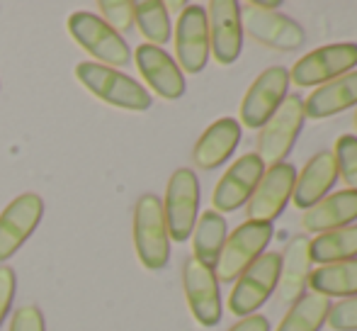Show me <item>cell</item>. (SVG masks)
Returning <instances> with one entry per match:
<instances>
[{"label": "cell", "mask_w": 357, "mask_h": 331, "mask_svg": "<svg viewBox=\"0 0 357 331\" xmlns=\"http://www.w3.org/2000/svg\"><path fill=\"white\" fill-rule=\"evenodd\" d=\"M75 81L83 85L90 95H95L102 103L112 105L129 112H146L153 103L151 93L132 76L117 71V68L102 66L95 61H80L75 66Z\"/></svg>", "instance_id": "obj_1"}, {"label": "cell", "mask_w": 357, "mask_h": 331, "mask_svg": "<svg viewBox=\"0 0 357 331\" xmlns=\"http://www.w3.org/2000/svg\"><path fill=\"white\" fill-rule=\"evenodd\" d=\"M134 251L146 270H160L170 260L163 203L155 195H142L134 205Z\"/></svg>", "instance_id": "obj_2"}, {"label": "cell", "mask_w": 357, "mask_h": 331, "mask_svg": "<svg viewBox=\"0 0 357 331\" xmlns=\"http://www.w3.org/2000/svg\"><path fill=\"white\" fill-rule=\"evenodd\" d=\"M273 224L265 222H248L245 219L241 227H236L226 237L219 260L214 265L216 280L219 283H236V278L265 253V247L273 242Z\"/></svg>", "instance_id": "obj_3"}, {"label": "cell", "mask_w": 357, "mask_h": 331, "mask_svg": "<svg viewBox=\"0 0 357 331\" xmlns=\"http://www.w3.org/2000/svg\"><path fill=\"white\" fill-rule=\"evenodd\" d=\"M306 115H304V100L301 95L289 93L284 103L275 110V115L263 124L258 137V156L265 166L282 163L289 152L294 149L301 129H304Z\"/></svg>", "instance_id": "obj_4"}, {"label": "cell", "mask_w": 357, "mask_h": 331, "mask_svg": "<svg viewBox=\"0 0 357 331\" xmlns=\"http://www.w3.org/2000/svg\"><path fill=\"white\" fill-rule=\"evenodd\" d=\"M280 263L282 258L278 251H265L253 265H248L236 278V285L229 295V312L241 319L258 312L278 288Z\"/></svg>", "instance_id": "obj_5"}, {"label": "cell", "mask_w": 357, "mask_h": 331, "mask_svg": "<svg viewBox=\"0 0 357 331\" xmlns=\"http://www.w3.org/2000/svg\"><path fill=\"white\" fill-rule=\"evenodd\" d=\"M68 34L78 47H83L90 57L98 59L95 64L117 68L132 61V52H129V44L124 42L122 34L107 27L95 13H85V10L73 13L68 17Z\"/></svg>", "instance_id": "obj_6"}, {"label": "cell", "mask_w": 357, "mask_h": 331, "mask_svg": "<svg viewBox=\"0 0 357 331\" xmlns=\"http://www.w3.org/2000/svg\"><path fill=\"white\" fill-rule=\"evenodd\" d=\"M357 68V44H326L304 54L289 68V83L296 88H319Z\"/></svg>", "instance_id": "obj_7"}, {"label": "cell", "mask_w": 357, "mask_h": 331, "mask_svg": "<svg viewBox=\"0 0 357 331\" xmlns=\"http://www.w3.org/2000/svg\"><path fill=\"white\" fill-rule=\"evenodd\" d=\"M199 180L192 168H178L168 180L163 200V217L168 237L183 244L192 237L199 217Z\"/></svg>", "instance_id": "obj_8"}, {"label": "cell", "mask_w": 357, "mask_h": 331, "mask_svg": "<svg viewBox=\"0 0 357 331\" xmlns=\"http://www.w3.org/2000/svg\"><path fill=\"white\" fill-rule=\"evenodd\" d=\"M289 95V68L270 66L250 83L241 100V127L263 129V124L275 115V110L284 103Z\"/></svg>", "instance_id": "obj_9"}, {"label": "cell", "mask_w": 357, "mask_h": 331, "mask_svg": "<svg viewBox=\"0 0 357 331\" xmlns=\"http://www.w3.org/2000/svg\"><path fill=\"white\" fill-rule=\"evenodd\" d=\"M241 22H243V34L248 32L258 44L275 52H296L306 42L304 27L296 20L282 13H265L253 3H245V8L241 5Z\"/></svg>", "instance_id": "obj_10"}, {"label": "cell", "mask_w": 357, "mask_h": 331, "mask_svg": "<svg viewBox=\"0 0 357 331\" xmlns=\"http://www.w3.org/2000/svg\"><path fill=\"white\" fill-rule=\"evenodd\" d=\"M294 183H296V168L291 163L282 161V163L268 166L258 188H255L253 198L245 205L248 222L273 224L284 212L287 205H289L291 193H294Z\"/></svg>", "instance_id": "obj_11"}, {"label": "cell", "mask_w": 357, "mask_h": 331, "mask_svg": "<svg viewBox=\"0 0 357 331\" xmlns=\"http://www.w3.org/2000/svg\"><path fill=\"white\" fill-rule=\"evenodd\" d=\"M183 288L188 307L199 327H216L224 317V304H221V290L214 270L190 256L183 265Z\"/></svg>", "instance_id": "obj_12"}, {"label": "cell", "mask_w": 357, "mask_h": 331, "mask_svg": "<svg viewBox=\"0 0 357 331\" xmlns=\"http://www.w3.org/2000/svg\"><path fill=\"white\" fill-rule=\"evenodd\" d=\"M175 57L183 73H199L204 71L212 49H209V24L207 10L199 5H188L180 13L175 24Z\"/></svg>", "instance_id": "obj_13"}, {"label": "cell", "mask_w": 357, "mask_h": 331, "mask_svg": "<svg viewBox=\"0 0 357 331\" xmlns=\"http://www.w3.org/2000/svg\"><path fill=\"white\" fill-rule=\"evenodd\" d=\"M263 173H265V163L260 161V156L255 152L243 154L238 161L231 163V168H226V173L219 178V183H216L212 193L214 212L229 214L241 209L243 205H248V200L253 198Z\"/></svg>", "instance_id": "obj_14"}, {"label": "cell", "mask_w": 357, "mask_h": 331, "mask_svg": "<svg viewBox=\"0 0 357 331\" xmlns=\"http://www.w3.org/2000/svg\"><path fill=\"white\" fill-rule=\"evenodd\" d=\"M209 49L219 66H231L243 52V22L241 3L236 0H212L207 5Z\"/></svg>", "instance_id": "obj_15"}, {"label": "cell", "mask_w": 357, "mask_h": 331, "mask_svg": "<svg viewBox=\"0 0 357 331\" xmlns=\"http://www.w3.org/2000/svg\"><path fill=\"white\" fill-rule=\"evenodd\" d=\"M44 217V203L37 193L17 195L0 212V263L13 258L24 242L34 234Z\"/></svg>", "instance_id": "obj_16"}, {"label": "cell", "mask_w": 357, "mask_h": 331, "mask_svg": "<svg viewBox=\"0 0 357 331\" xmlns=\"http://www.w3.org/2000/svg\"><path fill=\"white\" fill-rule=\"evenodd\" d=\"M139 73L155 95L163 100H178L185 95V73L168 52L153 44H139L134 52Z\"/></svg>", "instance_id": "obj_17"}, {"label": "cell", "mask_w": 357, "mask_h": 331, "mask_svg": "<svg viewBox=\"0 0 357 331\" xmlns=\"http://www.w3.org/2000/svg\"><path fill=\"white\" fill-rule=\"evenodd\" d=\"M338 180V166H335L333 152H319L306 161L301 168V173H296L294 193H291V203L294 207H299L301 212L311 209L314 205H319L326 195L331 193V188Z\"/></svg>", "instance_id": "obj_18"}, {"label": "cell", "mask_w": 357, "mask_h": 331, "mask_svg": "<svg viewBox=\"0 0 357 331\" xmlns=\"http://www.w3.org/2000/svg\"><path fill=\"white\" fill-rule=\"evenodd\" d=\"M282 263H280V280H278V300L282 304H291L304 295L306 283H309L311 273V239L299 234V237L289 239L284 253H280Z\"/></svg>", "instance_id": "obj_19"}, {"label": "cell", "mask_w": 357, "mask_h": 331, "mask_svg": "<svg viewBox=\"0 0 357 331\" xmlns=\"http://www.w3.org/2000/svg\"><path fill=\"white\" fill-rule=\"evenodd\" d=\"M241 124L234 117H221L204 129V134L197 139L192 152V161L202 170H214L224 166L234 156L236 147L241 142Z\"/></svg>", "instance_id": "obj_20"}, {"label": "cell", "mask_w": 357, "mask_h": 331, "mask_svg": "<svg viewBox=\"0 0 357 331\" xmlns=\"http://www.w3.org/2000/svg\"><path fill=\"white\" fill-rule=\"evenodd\" d=\"M357 219V190H338L331 193L321 200L319 205H314L311 209H306L301 217V227L304 232L311 234H326L333 229L350 227Z\"/></svg>", "instance_id": "obj_21"}, {"label": "cell", "mask_w": 357, "mask_h": 331, "mask_svg": "<svg viewBox=\"0 0 357 331\" xmlns=\"http://www.w3.org/2000/svg\"><path fill=\"white\" fill-rule=\"evenodd\" d=\"M357 105V71H350L335 81L319 85L304 100V115L309 119L333 117L338 112L355 108Z\"/></svg>", "instance_id": "obj_22"}, {"label": "cell", "mask_w": 357, "mask_h": 331, "mask_svg": "<svg viewBox=\"0 0 357 331\" xmlns=\"http://www.w3.org/2000/svg\"><path fill=\"white\" fill-rule=\"evenodd\" d=\"M311 293L324 297H355L357 295V258L340 260V263H326L319 268H311L309 283Z\"/></svg>", "instance_id": "obj_23"}, {"label": "cell", "mask_w": 357, "mask_h": 331, "mask_svg": "<svg viewBox=\"0 0 357 331\" xmlns=\"http://www.w3.org/2000/svg\"><path fill=\"white\" fill-rule=\"evenodd\" d=\"M226 237H229V224H226L224 214L214 212V209L202 212L192 229V258L214 270Z\"/></svg>", "instance_id": "obj_24"}, {"label": "cell", "mask_w": 357, "mask_h": 331, "mask_svg": "<svg viewBox=\"0 0 357 331\" xmlns=\"http://www.w3.org/2000/svg\"><path fill=\"white\" fill-rule=\"evenodd\" d=\"M331 300L316 293H304L296 302L289 304V312L280 322L278 331H321L328 319Z\"/></svg>", "instance_id": "obj_25"}, {"label": "cell", "mask_w": 357, "mask_h": 331, "mask_svg": "<svg viewBox=\"0 0 357 331\" xmlns=\"http://www.w3.org/2000/svg\"><path fill=\"white\" fill-rule=\"evenodd\" d=\"M350 258H357V224L319 234L311 242V260L316 265L340 263Z\"/></svg>", "instance_id": "obj_26"}, {"label": "cell", "mask_w": 357, "mask_h": 331, "mask_svg": "<svg viewBox=\"0 0 357 331\" xmlns=\"http://www.w3.org/2000/svg\"><path fill=\"white\" fill-rule=\"evenodd\" d=\"M134 22H137L139 32L149 39L146 44L163 47V44L173 37L170 15L160 0H142V3H134Z\"/></svg>", "instance_id": "obj_27"}, {"label": "cell", "mask_w": 357, "mask_h": 331, "mask_svg": "<svg viewBox=\"0 0 357 331\" xmlns=\"http://www.w3.org/2000/svg\"><path fill=\"white\" fill-rule=\"evenodd\" d=\"M333 159L338 166V175L345 180L348 190H357V137L355 134H343L335 139Z\"/></svg>", "instance_id": "obj_28"}, {"label": "cell", "mask_w": 357, "mask_h": 331, "mask_svg": "<svg viewBox=\"0 0 357 331\" xmlns=\"http://www.w3.org/2000/svg\"><path fill=\"white\" fill-rule=\"evenodd\" d=\"M98 10V17L117 34L129 32L134 27V3H129V0H100Z\"/></svg>", "instance_id": "obj_29"}, {"label": "cell", "mask_w": 357, "mask_h": 331, "mask_svg": "<svg viewBox=\"0 0 357 331\" xmlns=\"http://www.w3.org/2000/svg\"><path fill=\"white\" fill-rule=\"evenodd\" d=\"M326 324L333 331H357V295L331 304Z\"/></svg>", "instance_id": "obj_30"}, {"label": "cell", "mask_w": 357, "mask_h": 331, "mask_svg": "<svg viewBox=\"0 0 357 331\" xmlns=\"http://www.w3.org/2000/svg\"><path fill=\"white\" fill-rule=\"evenodd\" d=\"M10 331H47L42 309L37 304H22L20 309H15Z\"/></svg>", "instance_id": "obj_31"}, {"label": "cell", "mask_w": 357, "mask_h": 331, "mask_svg": "<svg viewBox=\"0 0 357 331\" xmlns=\"http://www.w3.org/2000/svg\"><path fill=\"white\" fill-rule=\"evenodd\" d=\"M15 290H17V280H15V270L10 265H0V324L8 317L10 307H13Z\"/></svg>", "instance_id": "obj_32"}, {"label": "cell", "mask_w": 357, "mask_h": 331, "mask_svg": "<svg viewBox=\"0 0 357 331\" xmlns=\"http://www.w3.org/2000/svg\"><path fill=\"white\" fill-rule=\"evenodd\" d=\"M229 331H270V319L265 314H250L234 324Z\"/></svg>", "instance_id": "obj_33"}, {"label": "cell", "mask_w": 357, "mask_h": 331, "mask_svg": "<svg viewBox=\"0 0 357 331\" xmlns=\"http://www.w3.org/2000/svg\"><path fill=\"white\" fill-rule=\"evenodd\" d=\"M355 129H357V112H355Z\"/></svg>", "instance_id": "obj_34"}]
</instances>
